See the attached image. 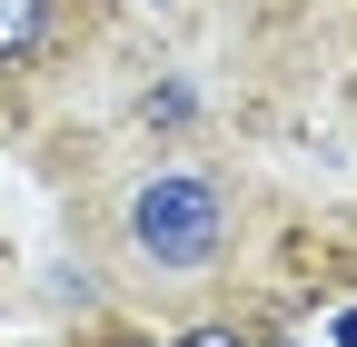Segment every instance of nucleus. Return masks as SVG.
<instances>
[{
    "label": "nucleus",
    "instance_id": "obj_1",
    "mask_svg": "<svg viewBox=\"0 0 357 347\" xmlns=\"http://www.w3.org/2000/svg\"><path fill=\"white\" fill-rule=\"evenodd\" d=\"M119 238H129V258H139L149 278H208L218 258H229V238H238V199H229L218 169L169 159V169H149V179L119 199Z\"/></svg>",
    "mask_w": 357,
    "mask_h": 347
},
{
    "label": "nucleus",
    "instance_id": "obj_2",
    "mask_svg": "<svg viewBox=\"0 0 357 347\" xmlns=\"http://www.w3.org/2000/svg\"><path fill=\"white\" fill-rule=\"evenodd\" d=\"M60 30V0H0V70H30Z\"/></svg>",
    "mask_w": 357,
    "mask_h": 347
},
{
    "label": "nucleus",
    "instance_id": "obj_3",
    "mask_svg": "<svg viewBox=\"0 0 357 347\" xmlns=\"http://www.w3.org/2000/svg\"><path fill=\"white\" fill-rule=\"evenodd\" d=\"M178 347H248V327H229V318H208V327H189Z\"/></svg>",
    "mask_w": 357,
    "mask_h": 347
}]
</instances>
